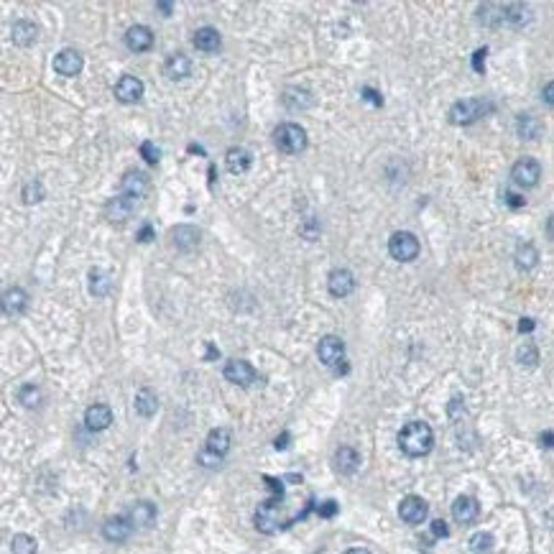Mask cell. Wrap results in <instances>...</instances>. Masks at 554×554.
Returning <instances> with one entry per match:
<instances>
[{"instance_id":"cell-50","label":"cell","mask_w":554,"mask_h":554,"mask_svg":"<svg viewBox=\"0 0 554 554\" xmlns=\"http://www.w3.org/2000/svg\"><path fill=\"white\" fill-rule=\"evenodd\" d=\"M534 330V319L532 317H524L519 322V332H532Z\"/></svg>"},{"instance_id":"cell-26","label":"cell","mask_w":554,"mask_h":554,"mask_svg":"<svg viewBox=\"0 0 554 554\" xmlns=\"http://www.w3.org/2000/svg\"><path fill=\"white\" fill-rule=\"evenodd\" d=\"M11 36L18 46H31L39 36V28H36L34 21H15L13 28H11Z\"/></svg>"},{"instance_id":"cell-36","label":"cell","mask_w":554,"mask_h":554,"mask_svg":"<svg viewBox=\"0 0 554 554\" xmlns=\"http://www.w3.org/2000/svg\"><path fill=\"white\" fill-rule=\"evenodd\" d=\"M44 199V187L39 179H34V182H28L26 187H23V202L26 204H36Z\"/></svg>"},{"instance_id":"cell-2","label":"cell","mask_w":554,"mask_h":554,"mask_svg":"<svg viewBox=\"0 0 554 554\" xmlns=\"http://www.w3.org/2000/svg\"><path fill=\"white\" fill-rule=\"evenodd\" d=\"M274 143L281 154L296 156L307 148V131L299 123H281L274 131Z\"/></svg>"},{"instance_id":"cell-20","label":"cell","mask_w":554,"mask_h":554,"mask_svg":"<svg viewBox=\"0 0 554 554\" xmlns=\"http://www.w3.org/2000/svg\"><path fill=\"white\" fill-rule=\"evenodd\" d=\"M251 164H253V156H251V151H246V148L235 146L225 154V166H227L230 174H246L248 169H251Z\"/></svg>"},{"instance_id":"cell-42","label":"cell","mask_w":554,"mask_h":554,"mask_svg":"<svg viewBox=\"0 0 554 554\" xmlns=\"http://www.w3.org/2000/svg\"><path fill=\"white\" fill-rule=\"evenodd\" d=\"M485 54H488V49H477L475 56H473V70L477 72V74H483V62H485Z\"/></svg>"},{"instance_id":"cell-6","label":"cell","mask_w":554,"mask_h":554,"mask_svg":"<svg viewBox=\"0 0 554 554\" xmlns=\"http://www.w3.org/2000/svg\"><path fill=\"white\" fill-rule=\"evenodd\" d=\"M317 355H319V360H322L324 365L337 368V365L343 363L345 343L337 335H324L322 340H319V345H317Z\"/></svg>"},{"instance_id":"cell-19","label":"cell","mask_w":554,"mask_h":554,"mask_svg":"<svg viewBox=\"0 0 554 554\" xmlns=\"http://www.w3.org/2000/svg\"><path fill=\"white\" fill-rule=\"evenodd\" d=\"M151 44H154V34H151V28L148 26H131L126 34V46L131 51H148L151 49Z\"/></svg>"},{"instance_id":"cell-54","label":"cell","mask_w":554,"mask_h":554,"mask_svg":"<svg viewBox=\"0 0 554 554\" xmlns=\"http://www.w3.org/2000/svg\"><path fill=\"white\" fill-rule=\"evenodd\" d=\"M547 232H549V238L554 240V215L549 218V223H547Z\"/></svg>"},{"instance_id":"cell-52","label":"cell","mask_w":554,"mask_h":554,"mask_svg":"<svg viewBox=\"0 0 554 554\" xmlns=\"http://www.w3.org/2000/svg\"><path fill=\"white\" fill-rule=\"evenodd\" d=\"M215 355H220V350H215V345H207V360H212Z\"/></svg>"},{"instance_id":"cell-49","label":"cell","mask_w":554,"mask_h":554,"mask_svg":"<svg viewBox=\"0 0 554 554\" xmlns=\"http://www.w3.org/2000/svg\"><path fill=\"white\" fill-rule=\"evenodd\" d=\"M151 238H154V230H151V225H143V230L138 232V240H140V243H148Z\"/></svg>"},{"instance_id":"cell-4","label":"cell","mask_w":554,"mask_h":554,"mask_svg":"<svg viewBox=\"0 0 554 554\" xmlns=\"http://www.w3.org/2000/svg\"><path fill=\"white\" fill-rule=\"evenodd\" d=\"M388 253H391V258L409 263V260H414L419 256V240L407 230L393 232L391 240H388Z\"/></svg>"},{"instance_id":"cell-46","label":"cell","mask_w":554,"mask_h":554,"mask_svg":"<svg viewBox=\"0 0 554 554\" xmlns=\"http://www.w3.org/2000/svg\"><path fill=\"white\" fill-rule=\"evenodd\" d=\"M289 440H291V437H289V432H281V435L276 437L274 447H276V449H286V447H289Z\"/></svg>"},{"instance_id":"cell-34","label":"cell","mask_w":554,"mask_h":554,"mask_svg":"<svg viewBox=\"0 0 554 554\" xmlns=\"http://www.w3.org/2000/svg\"><path fill=\"white\" fill-rule=\"evenodd\" d=\"M516 358H519V363L524 365V368H534V365L539 363V350H536L532 343H524L519 348V352H516Z\"/></svg>"},{"instance_id":"cell-39","label":"cell","mask_w":554,"mask_h":554,"mask_svg":"<svg viewBox=\"0 0 554 554\" xmlns=\"http://www.w3.org/2000/svg\"><path fill=\"white\" fill-rule=\"evenodd\" d=\"M197 463L204 465V468H218V465L223 463V457L215 455V452H210V449H202V452L197 455Z\"/></svg>"},{"instance_id":"cell-17","label":"cell","mask_w":554,"mask_h":554,"mask_svg":"<svg viewBox=\"0 0 554 554\" xmlns=\"http://www.w3.org/2000/svg\"><path fill=\"white\" fill-rule=\"evenodd\" d=\"M171 235H174V246L187 253L194 251L199 246V238H202V232L197 230L194 225H176L174 230H171Z\"/></svg>"},{"instance_id":"cell-13","label":"cell","mask_w":554,"mask_h":554,"mask_svg":"<svg viewBox=\"0 0 554 554\" xmlns=\"http://www.w3.org/2000/svg\"><path fill=\"white\" fill-rule=\"evenodd\" d=\"M136 202H138V199H131V197H126V194L112 197L105 207L107 220H110V223H126V220L131 218V212L136 210Z\"/></svg>"},{"instance_id":"cell-51","label":"cell","mask_w":554,"mask_h":554,"mask_svg":"<svg viewBox=\"0 0 554 554\" xmlns=\"http://www.w3.org/2000/svg\"><path fill=\"white\" fill-rule=\"evenodd\" d=\"M156 8H159V11H164V15L171 13V3H156Z\"/></svg>"},{"instance_id":"cell-25","label":"cell","mask_w":554,"mask_h":554,"mask_svg":"<svg viewBox=\"0 0 554 554\" xmlns=\"http://www.w3.org/2000/svg\"><path fill=\"white\" fill-rule=\"evenodd\" d=\"M204 449H210V452H215V455L225 457L227 455V449H230V432H227L225 427L212 429L210 435H207V444H204Z\"/></svg>"},{"instance_id":"cell-30","label":"cell","mask_w":554,"mask_h":554,"mask_svg":"<svg viewBox=\"0 0 554 554\" xmlns=\"http://www.w3.org/2000/svg\"><path fill=\"white\" fill-rule=\"evenodd\" d=\"M516 128H519V136H521V138H536V136L541 133L539 118H534V115H529V112H521V115H519V123H516Z\"/></svg>"},{"instance_id":"cell-16","label":"cell","mask_w":554,"mask_h":554,"mask_svg":"<svg viewBox=\"0 0 554 554\" xmlns=\"http://www.w3.org/2000/svg\"><path fill=\"white\" fill-rule=\"evenodd\" d=\"M131 529H133V524H131L126 516H115V519H107L105 524H103V536H105L107 541L120 544V541H126L128 536H131Z\"/></svg>"},{"instance_id":"cell-41","label":"cell","mask_w":554,"mask_h":554,"mask_svg":"<svg viewBox=\"0 0 554 554\" xmlns=\"http://www.w3.org/2000/svg\"><path fill=\"white\" fill-rule=\"evenodd\" d=\"M302 232L307 235V240H315L317 235H319V225H317V220L315 218H309L307 223L302 225Z\"/></svg>"},{"instance_id":"cell-28","label":"cell","mask_w":554,"mask_h":554,"mask_svg":"<svg viewBox=\"0 0 554 554\" xmlns=\"http://www.w3.org/2000/svg\"><path fill=\"white\" fill-rule=\"evenodd\" d=\"M536 260H539V251H536V246H532V243H521V246L516 248V266H519L521 271H532V268L536 266Z\"/></svg>"},{"instance_id":"cell-7","label":"cell","mask_w":554,"mask_h":554,"mask_svg":"<svg viewBox=\"0 0 554 554\" xmlns=\"http://www.w3.org/2000/svg\"><path fill=\"white\" fill-rule=\"evenodd\" d=\"M225 378L230 381V383H235V386H243L248 388L253 383V381L258 378V373H256V368H253L248 360H227V365H225Z\"/></svg>"},{"instance_id":"cell-27","label":"cell","mask_w":554,"mask_h":554,"mask_svg":"<svg viewBox=\"0 0 554 554\" xmlns=\"http://www.w3.org/2000/svg\"><path fill=\"white\" fill-rule=\"evenodd\" d=\"M133 407L140 416H154L156 409H159V399H156V393L151 391V388H140V391L136 393Z\"/></svg>"},{"instance_id":"cell-5","label":"cell","mask_w":554,"mask_h":554,"mask_svg":"<svg viewBox=\"0 0 554 554\" xmlns=\"http://www.w3.org/2000/svg\"><path fill=\"white\" fill-rule=\"evenodd\" d=\"M539 176H541V166H539V161H534V159H521V161H516L511 169V179L519 184V187H524V190L536 187V184H539Z\"/></svg>"},{"instance_id":"cell-53","label":"cell","mask_w":554,"mask_h":554,"mask_svg":"<svg viewBox=\"0 0 554 554\" xmlns=\"http://www.w3.org/2000/svg\"><path fill=\"white\" fill-rule=\"evenodd\" d=\"M345 554H371L368 549H363V547H352V549H348Z\"/></svg>"},{"instance_id":"cell-9","label":"cell","mask_w":554,"mask_h":554,"mask_svg":"<svg viewBox=\"0 0 554 554\" xmlns=\"http://www.w3.org/2000/svg\"><path fill=\"white\" fill-rule=\"evenodd\" d=\"M84 67V59L79 51L74 49H62L54 56V72L62 77H77Z\"/></svg>"},{"instance_id":"cell-14","label":"cell","mask_w":554,"mask_h":554,"mask_svg":"<svg viewBox=\"0 0 554 554\" xmlns=\"http://www.w3.org/2000/svg\"><path fill=\"white\" fill-rule=\"evenodd\" d=\"M327 289H330L332 296H348L352 294V289H355V279H352V274L348 271V268H335L330 274V279H327Z\"/></svg>"},{"instance_id":"cell-10","label":"cell","mask_w":554,"mask_h":554,"mask_svg":"<svg viewBox=\"0 0 554 554\" xmlns=\"http://www.w3.org/2000/svg\"><path fill=\"white\" fill-rule=\"evenodd\" d=\"M148 187V176L143 171H126L123 179H120V194L131 197V199H140V197H146Z\"/></svg>"},{"instance_id":"cell-47","label":"cell","mask_w":554,"mask_h":554,"mask_svg":"<svg viewBox=\"0 0 554 554\" xmlns=\"http://www.w3.org/2000/svg\"><path fill=\"white\" fill-rule=\"evenodd\" d=\"M506 202L511 204V207H524V197H519V194H513V192H508V194H506Z\"/></svg>"},{"instance_id":"cell-15","label":"cell","mask_w":554,"mask_h":554,"mask_svg":"<svg viewBox=\"0 0 554 554\" xmlns=\"http://www.w3.org/2000/svg\"><path fill=\"white\" fill-rule=\"evenodd\" d=\"M480 513V506L473 496H460V499L452 503V516H455L457 524H473Z\"/></svg>"},{"instance_id":"cell-35","label":"cell","mask_w":554,"mask_h":554,"mask_svg":"<svg viewBox=\"0 0 554 554\" xmlns=\"http://www.w3.org/2000/svg\"><path fill=\"white\" fill-rule=\"evenodd\" d=\"M110 289V279L103 271H90V291L95 296H105Z\"/></svg>"},{"instance_id":"cell-1","label":"cell","mask_w":554,"mask_h":554,"mask_svg":"<svg viewBox=\"0 0 554 554\" xmlns=\"http://www.w3.org/2000/svg\"><path fill=\"white\" fill-rule=\"evenodd\" d=\"M399 447L409 457H424L435 447V432L427 421H409L399 432Z\"/></svg>"},{"instance_id":"cell-38","label":"cell","mask_w":554,"mask_h":554,"mask_svg":"<svg viewBox=\"0 0 554 554\" xmlns=\"http://www.w3.org/2000/svg\"><path fill=\"white\" fill-rule=\"evenodd\" d=\"M140 156H143L148 164H159V159H161L159 148H156L151 140H143V143H140Z\"/></svg>"},{"instance_id":"cell-8","label":"cell","mask_w":554,"mask_h":554,"mask_svg":"<svg viewBox=\"0 0 554 554\" xmlns=\"http://www.w3.org/2000/svg\"><path fill=\"white\" fill-rule=\"evenodd\" d=\"M429 513V506L424 499H419V496H407V499L399 503V516L401 521H407V524H411V527H416V524H421V521L427 519Z\"/></svg>"},{"instance_id":"cell-44","label":"cell","mask_w":554,"mask_h":554,"mask_svg":"<svg viewBox=\"0 0 554 554\" xmlns=\"http://www.w3.org/2000/svg\"><path fill=\"white\" fill-rule=\"evenodd\" d=\"M363 98H365V100H371L373 105H378V107L383 105V98H381V95H378V92H376V90H371V87H363Z\"/></svg>"},{"instance_id":"cell-22","label":"cell","mask_w":554,"mask_h":554,"mask_svg":"<svg viewBox=\"0 0 554 554\" xmlns=\"http://www.w3.org/2000/svg\"><path fill=\"white\" fill-rule=\"evenodd\" d=\"M194 46L204 54H212V51L220 49V34L215 31L212 26H204V28H197L194 31Z\"/></svg>"},{"instance_id":"cell-43","label":"cell","mask_w":554,"mask_h":554,"mask_svg":"<svg viewBox=\"0 0 554 554\" xmlns=\"http://www.w3.org/2000/svg\"><path fill=\"white\" fill-rule=\"evenodd\" d=\"M432 534H435L437 539H444L449 534V529H447V524H444L442 519H437V521H432Z\"/></svg>"},{"instance_id":"cell-18","label":"cell","mask_w":554,"mask_h":554,"mask_svg":"<svg viewBox=\"0 0 554 554\" xmlns=\"http://www.w3.org/2000/svg\"><path fill=\"white\" fill-rule=\"evenodd\" d=\"M164 74H166L169 79H184L192 74V62L190 56L182 54V51H176V54H171L164 62Z\"/></svg>"},{"instance_id":"cell-33","label":"cell","mask_w":554,"mask_h":554,"mask_svg":"<svg viewBox=\"0 0 554 554\" xmlns=\"http://www.w3.org/2000/svg\"><path fill=\"white\" fill-rule=\"evenodd\" d=\"M493 549V536L488 532H477L470 536V552L473 554H488Z\"/></svg>"},{"instance_id":"cell-3","label":"cell","mask_w":554,"mask_h":554,"mask_svg":"<svg viewBox=\"0 0 554 554\" xmlns=\"http://www.w3.org/2000/svg\"><path fill=\"white\" fill-rule=\"evenodd\" d=\"M491 110H493V105L488 100H480V98L457 100L455 105L449 107V123H455V126H470V123L480 120Z\"/></svg>"},{"instance_id":"cell-32","label":"cell","mask_w":554,"mask_h":554,"mask_svg":"<svg viewBox=\"0 0 554 554\" xmlns=\"http://www.w3.org/2000/svg\"><path fill=\"white\" fill-rule=\"evenodd\" d=\"M36 549H39V544L28 534H15L13 539H11V552L13 554H36Z\"/></svg>"},{"instance_id":"cell-31","label":"cell","mask_w":554,"mask_h":554,"mask_svg":"<svg viewBox=\"0 0 554 554\" xmlns=\"http://www.w3.org/2000/svg\"><path fill=\"white\" fill-rule=\"evenodd\" d=\"M506 21L513 23V26H524V23L532 21V11L521 3H511V6H506Z\"/></svg>"},{"instance_id":"cell-45","label":"cell","mask_w":554,"mask_h":554,"mask_svg":"<svg viewBox=\"0 0 554 554\" xmlns=\"http://www.w3.org/2000/svg\"><path fill=\"white\" fill-rule=\"evenodd\" d=\"M541 95H544V103H547L549 107H554V82H549L547 87H544V92H541Z\"/></svg>"},{"instance_id":"cell-21","label":"cell","mask_w":554,"mask_h":554,"mask_svg":"<svg viewBox=\"0 0 554 554\" xmlns=\"http://www.w3.org/2000/svg\"><path fill=\"white\" fill-rule=\"evenodd\" d=\"M131 524H136L138 529H151L156 524V506L148 501H138L131 508Z\"/></svg>"},{"instance_id":"cell-29","label":"cell","mask_w":554,"mask_h":554,"mask_svg":"<svg viewBox=\"0 0 554 554\" xmlns=\"http://www.w3.org/2000/svg\"><path fill=\"white\" fill-rule=\"evenodd\" d=\"M284 105H286L289 110H302V107L312 105V95H309L307 90H294V87H289V90L284 92Z\"/></svg>"},{"instance_id":"cell-23","label":"cell","mask_w":554,"mask_h":554,"mask_svg":"<svg viewBox=\"0 0 554 554\" xmlns=\"http://www.w3.org/2000/svg\"><path fill=\"white\" fill-rule=\"evenodd\" d=\"M26 304H28V296L23 289H18V286L6 289V294H3V309H6L8 317L21 315L23 309H26Z\"/></svg>"},{"instance_id":"cell-40","label":"cell","mask_w":554,"mask_h":554,"mask_svg":"<svg viewBox=\"0 0 554 554\" xmlns=\"http://www.w3.org/2000/svg\"><path fill=\"white\" fill-rule=\"evenodd\" d=\"M317 513H319L322 519H332V516L337 513V503L335 501H324V503L317 506Z\"/></svg>"},{"instance_id":"cell-12","label":"cell","mask_w":554,"mask_h":554,"mask_svg":"<svg viewBox=\"0 0 554 554\" xmlns=\"http://www.w3.org/2000/svg\"><path fill=\"white\" fill-rule=\"evenodd\" d=\"M84 424L90 432H103L112 424V411L107 404H92L87 411H84Z\"/></svg>"},{"instance_id":"cell-11","label":"cell","mask_w":554,"mask_h":554,"mask_svg":"<svg viewBox=\"0 0 554 554\" xmlns=\"http://www.w3.org/2000/svg\"><path fill=\"white\" fill-rule=\"evenodd\" d=\"M115 98L120 103H138L143 98V82L133 74H123L115 84Z\"/></svg>"},{"instance_id":"cell-37","label":"cell","mask_w":554,"mask_h":554,"mask_svg":"<svg viewBox=\"0 0 554 554\" xmlns=\"http://www.w3.org/2000/svg\"><path fill=\"white\" fill-rule=\"evenodd\" d=\"M18 401H21L23 407L34 409V407H39V401H41V391L36 386H23L21 391H18Z\"/></svg>"},{"instance_id":"cell-24","label":"cell","mask_w":554,"mask_h":554,"mask_svg":"<svg viewBox=\"0 0 554 554\" xmlns=\"http://www.w3.org/2000/svg\"><path fill=\"white\" fill-rule=\"evenodd\" d=\"M335 465L343 475H352L360 468V455L352 447H340L335 452Z\"/></svg>"},{"instance_id":"cell-48","label":"cell","mask_w":554,"mask_h":554,"mask_svg":"<svg viewBox=\"0 0 554 554\" xmlns=\"http://www.w3.org/2000/svg\"><path fill=\"white\" fill-rule=\"evenodd\" d=\"M539 442L541 447H554V432H541Z\"/></svg>"}]
</instances>
